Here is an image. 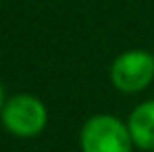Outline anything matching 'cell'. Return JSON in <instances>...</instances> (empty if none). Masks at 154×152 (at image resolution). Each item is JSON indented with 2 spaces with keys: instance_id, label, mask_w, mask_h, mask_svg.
<instances>
[{
  "instance_id": "cell-1",
  "label": "cell",
  "mask_w": 154,
  "mask_h": 152,
  "mask_svg": "<svg viewBox=\"0 0 154 152\" xmlns=\"http://www.w3.org/2000/svg\"><path fill=\"white\" fill-rule=\"evenodd\" d=\"M48 121H50L48 106L40 96L29 92L8 96L0 113L2 129L17 140H33L42 135L44 129L48 127Z\"/></svg>"
},
{
  "instance_id": "cell-2",
  "label": "cell",
  "mask_w": 154,
  "mask_h": 152,
  "mask_svg": "<svg viewBox=\"0 0 154 152\" xmlns=\"http://www.w3.org/2000/svg\"><path fill=\"white\" fill-rule=\"evenodd\" d=\"M79 150L81 152H133V140L127 121L112 113L90 115L79 127Z\"/></svg>"
},
{
  "instance_id": "cell-3",
  "label": "cell",
  "mask_w": 154,
  "mask_h": 152,
  "mask_svg": "<svg viewBox=\"0 0 154 152\" xmlns=\"http://www.w3.org/2000/svg\"><path fill=\"white\" fill-rule=\"evenodd\" d=\"M110 85L121 94H142L154 83V54L146 48H129L117 54L108 69Z\"/></svg>"
},
{
  "instance_id": "cell-4",
  "label": "cell",
  "mask_w": 154,
  "mask_h": 152,
  "mask_svg": "<svg viewBox=\"0 0 154 152\" xmlns=\"http://www.w3.org/2000/svg\"><path fill=\"white\" fill-rule=\"evenodd\" d=\"M125 121L133 146L142 152H154V98L135 104Z\"/></svg>"
},
{
  "instance_id": "cell-5",
  "label": "cell",
  "mask_w": 154,
  "mask_h": 152,
  "mask_svg": "<svg viewBox=\"0 0 154 152\" xmlns=\"http://www.w3.org/2000/svg\"><path fill=\"white\" fill-rule=\"evenodd\" d=\"M6 92H4V85L0 83V113H2V106H4V102H6Z\"/></svg>"
}]
</instances>
